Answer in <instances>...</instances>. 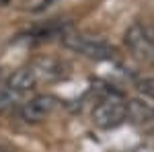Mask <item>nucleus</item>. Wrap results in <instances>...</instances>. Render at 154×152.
Wrapping results in <instances>:
<instances>
[{
    "label": "nucleus",
    "mask_w": 154,
    "mask_h": 152,
    "mask_svg": "<svg viewBox=\"0 0 154 152\" xmlns=\"http://www.w3.org/2000/svg\"><path fill=\"white\" fill-rule=\"evenodd\" d=\"M0 152H6V150H2V148H0Z\"/></svg>",
    "instance_id": "obj_10"
},
{
    "label": "nucleus",
    "mask_w": 154,
    "mask_h": 152,
    "mask_svg": "<svg viewBox=\"0 0 154 152\" xmlns=\"http://www.w3.org/2000/svg\"><path fill=\"white\" fill-rule=\"evenodd\" d=\"M62 45L84 58L99 60V62H111L117 58V49L111 43L91 35H82V33H68L66 37H62Z\"/></svg>",
    "instance_id": "obj_1"
},
{
    "label": "nucleus",
    "mask_w": 154,
    "mask_h": 152,
    "mask_svg": "<svg viewBox=\"0 0 154 152\" xmlns=\"http://www.w3.org/2000/svg\"><path fill=\"white\" fill-rule=\"evenodd\" d=\"M33 68H35L39 80H58L64 76V64L60 60H51V58L39 60Z\"/></svg>",
    "instance_id": "obj_7"
},
{
    "label": "nucleus",
    "mask_w": 154,
    "mask_h": 152,
    "mask_svg": "<svg viewBox=\"0 0 154 152\" xmlns=\"http://www.w3.org/2000/svg\"><path fill=\"white\" fill-rule=\"evenodd\" d=\"M58 107V99L54 95H37L33 99H29L27 103L21 105L19 115L27 123H39L45 117H49L54 113V109Z\"/></svg>",
    "instance_id": "obj_4"
},
{
    "label": "nucleus",
    "mask_w": 154,
    "mask_h": 152,
    "mask_svg": "<svg viewBox=\"0 0 154 152\" xmlns=\"http://www.w3.org/2000/svg\"><path fill=\"white\" fill-rule=\"evenodd\" d=\"M128 119L125 113V103L117 97H109L105 101H101L93 109V123L101 129H113L119 128L123 121Z\"/></svg>",
    "instance_id": "obj_2"
},
{
    "label": "nucleus",
    "mask_w": 154,
    "mask_h": 152,
    "mask_svg": "<svg viewBox=\"0 0 154 152\" xmlns=\"http://www.w3.org/2000/svg\"><path fill=\"white\" fill-rule=\"evenodd\" d=\"M125 45L138 60L144 62H154V35L144 27L142 23H134L128 27L125 37H123Z\"/></svg>",
    "instance_id": "obj_3"
},
{
    "label": "nucleus",
    "mask_w": 154,
    "mask_h": 152,
    "mask_svg": "<svg viewBox=\"0 0 154 152\" xmlns=\"http://www.w3.org/2000/svg\"><path fill=\"white\" fill-rule=\"evenodd\" d=\"M37 72L33 66H27V68H19V70H14L8 76V80H6V88L12 91L14 95H23V93H29V91H33L37 86Z\"/></svg>",
    "instance_id": "obj_5"
},
{
    "label": "nucleus",
    "mask_w": 154,
    "mask_h": 152,
    "mask_svg": "<svg viewBox=\"0 0 154 152\" xmlns=\"http://www.w3.org/2000/svg\"><path fill=\"white\" fill-rule=\"evenodd\" d=\"M125 113L131 123L142 126V123H148L154 119V105H150L144 99H130L125 103Z\"/></svg>",
    "instance_id": "obj_6"
},
{
    "label": "nucleus",
    "mask_w": 154,
    "mask_h": 152,
    "mask_svg": "<svg viewBox=\"0 0 154 152\" xmlns=\"http://www.w3.org/2000/svg\"><path fill=\"white\" fill-rule=\"evenodd\" d=\"M17 99H19V95H14L12 91H8L6 86H0V111L12 107L17 103Z\"/></svg>",
    "instance_id": "obj_8"
},
{
    "label": "nucleus",
    "mask_w": 154,
    "mask_h": 152,
    "mask_svg": "<svg viewBox=\"0 0 154 152\" xmlns=\"http://www.w3.org/2000/svg\"><path fill=\"white\" fill-rule=\"evenodd\" d=\"M60 0H35L33 6H31V12H45L48 8H51L54 4H58Z\"/></svg>",
    "instance_id": "obj_9"
}]
</instances>
